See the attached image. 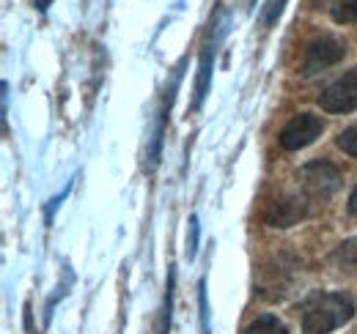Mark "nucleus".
Segmentation results:
<instances>
[{
    "instance_id": "12",
    "label": "nucleus",
    "mask_w": 357,
    "mask_h": 334,
    "mask_svg": "<svg viewBox=\"0 0 357 334\" xmlns=\"http://www.w3.org/2000/svg\"><path fill=\"white\" fill-rule=\"evenodd\" d=\"M245 334H289V329L275 318V315H259L248 329Z\"/></svg>"
},
{
    "instance_id": "14",
    "label": "nucleus",
    "mask_w": 357,
    "mask_h": 334,
    "mask_svg": "<svg viewBox=\"0 0 357 334\" xmlns=\"http://www.w3.org/2000/svg\"><path fill=\"white\" fill-rule=\"evenodd\" d=\"M283 6H286V0H267L264 3V8H261V25L264 28H272L275 22H278V17L283 14Z\"/></svg>"
},
{
    "instance_id": "19",
    "label": "nucleus",
    "mask_w": 357,
    "mask_h": 334,
    "mask_svg": "<svg viewBox=\"0 0 357 334\" xmlns=\"http://www.w3.org/2000/svg\"><path fill=\"white\" fill-rule=\"evenodd\" d=\"M33 6H36L39 11H47V8L52 6V0H33Z\"/></svg>"
},
{
    "instance_id": "6",
    "label": "nucleus",
    "mask_w": 357,
    "mask_h": 334,
    "mask_svg": "<svg viewBox=\"0 0 357 334\" xmlns=\"http://www.w3.org/2000/svg\"><path fill=\"white\" fill-rule=\"evenodd\" d=\"M347 55V44L335 36H319L305 47L303 55V77H316L319 72L335 66L338 61H344Z\"/></svg>"
},
{
    "instance_id": "9",
    "label": "nucleus",
    "mask_w": 357,
    "mask_h": 334,
    "mask_svg": "<svg viewBox=\"0 0 357 334\" xmlns=\"http://www.w3.org/2000/svg\"><path fill=\"white\" fill-rule=\"evenodd\" d=\"M308 214H311V200L305 195H283L267 206L264 222L269 228H291L300 219H305Z\"/></svg>"
},
{
    "instance_id": "10",
    "label": "nucleus",
    "mask_w": 357,
    "mask_h": 334,
    "mask_svg": "<svg viewBox=\"0 0 357 334\" xmlns=\"http://www.w3.org/2000/svg\"><path fill=\"white\" fill-rule=\"evenodd\" d=\"M330 266L338 271V274H357V236L355 239H347L341 241L335 250L330 252Z\"/></svg>"
},
{
    "instance_id": "16",
    "label": "nucleus",
    "mask_w": 357,
    "mask_h": 334,
    "mask_svg": "<svg viewBox=\"0 0 357 334\" xmlns=\"http://www.w3.org/2000/svg\"><path fill=\"white\" fill-rule=\"evenodd\" d=\"M338 148L344 151V154H349V157H355L357 159V126H349V129H344L341 134H338Z\"/></svg>"
},
{
    "instance_id": "17",
    "label": "nucleus",
    "mask_w": 357,
    "mask_h": 334,
    "mask_svg": "<svg viewBox=\"0 0 357 334\" xmlns=\"http://www.w3.org/2000/svg\"><path fill=\"white\" fill-rule=\"evenodd\" d=\"M198 239H201V225H198V216L192 214V216H190V230H187V257H195V252H198Z\"/></svg>"
},
{
    "instance_id": "2",
    "label": "nucleus",
    "mask_w": 357,
    "mask_h": 334,
    "mask_svg": "<svg viewBox=\"0 0 357 334\" xmlns=\"http://www.w3.org/2000/svg\"><path fill=\"white\" fill-rule=\"evenodd\" d=\"M184 66H187V58H181L176 63V69L171 72V80L165 85V93H162V104H160V110H157V121H154V129H151V140H149V145H146V159H143V167L151 173V170H157L160 165V157H162V137H165V129H168V118H171V107H174V102H176V90H178V83H181V77H184Z\"/></svg>"
},
{
    "instance_id": "8",
    "label": "nucleus",
    "mask_w": 357,
    "mask_h": 334,
    "mask_svg": "<svg viewBox=\"0 0 357 334\" xmlns=\"http://www.w3.org/2000/svg\"><path fill=\"white\" fill-rule=\"evenodd\" d=\"M319 104L327 113H352V110H357V66L352 72H347L344 77H338L333 85H327L319 96Z\"/></svg>"
},
{
    "instance_id": "18",
    "label": "nucleus",
    "mask_w": 357,
    "mask_h": 334,
    "mask_svg": "<svg viewBox=\"0 0 357 334\" xmlns=\"http://www.w3.org/2000/svg\"><path fill=\"white\" fill-rule=\"evenodd\" d=\"M349 214L357 216V186L352 189V195H349Z\"/></svg>"
},
{
    "instance_id": "15",
    "label": "nucleus",
    "mask_w": 357,
    "mask_h": 334,
    "mask_svg": "<svg viewBox=\"0 0 357 334\" xmlns=\"http://www.w3.org/2000/svg\"><path fill=\"white\" fill-rule=\"evenodd\" d=\"M198 307H201V334H212V324H209V301H206V283H198Z\"/></svg>"
},
{
    "instance_id": "3",
    "label": "nucleus",
    "mask_w": 357,
    "mask_h": 334,
    "mask_svg": "<svg viewBox=\"0 0 357 334\" xmlns=\"http://www.w3.org/2000/svg\"><path fill=\"white\" fill-rule=\"evenodd\" d=\"M300 181H303V195H305L311 203H324V200H330V198L338 192L344 175H341V170L333 165V162H327V159H313L308 165H303Z\"/></svg>"
},
{
    "instance_id": "11",
    "label": "nucleus",
    "mask_w": 357,
    "mask_h": 334,
    "mask_svg": "<svg viewBox=\"0 0 357 334\" xmlns=\"http://www.w3.org/2000/svg\"><path fill=\"white\" fill-rule=\"evenodd\" d=\"M174 291H176V269L171 266V271H168V285H165V301H162V324H160V334H171V310H174Z\"/></svg>"
},
{
    "instance_id": "5",
    "label": "nucleus",
    "mask_w": 357,
    "mask_h": 334,
    "mask_svg": "<svg viewBox=\"0 0 357 334\" xmlns=\"http://www.w3.org/2000/svg\"><path fill=\"white\" fill-rule=\"evenodd\" d=\"M294 274H297V263L289 255H275L259 269V296H264L269 301H280L286 299L291 285H294Z\"/></svg>"
},
{
    "instance_id": "4",
    "label": "nucleus",
    "mask_w": 357,
    "mask_h": 334,
    "mask_svg": "<svg viewBox=\"0 0 357 334\" xmlns=\"http://www.w3.org/2000/svg\"><path fill=\"white\" fill-rule=\"evenodd\" d=\"M225 33V22H223V11L215 14V19L209 22V31H206V39L201 47V61H198V74H195V90H192V110H201L206 93H209V85H212V66H215V55H218V47L223 42Z\"/></svg>"
},
{
    "instance_id": "13",
    "label": "nucleus",
    "mask_w": 357,
    "mask_h": 334,
    "mask_svg": "<svg viewBox=\"0 0 357 334\" xmlns=\"http://www.w3.org/2000/svg\"><path fill=\"white\" fill-rule=\"evenodd\" d=\"M333 19L338 25H352V22H357V0H335Z\"/></svg>"
},
{
    "instance_id": "7",
    "label": "nucleus",
    "mask_w": 357,
    "mask_h": 334,
    "mask_svg": "<svg viewBox=\"0 0 357 334\" xmlns=\"http://www.w3.org/2000/svg\"><path fill=\"white\" fill-rule=\"evenodd\" d=\"M321 132H324V121L319 116L300 113V116H294L289 124L280 129L278 143H280L283 151H300V148H308Z\"/></svg>"
},
{
    "instance_id": "1",
    "label": "nucleus",
    "mask_w": 357,
    "mask_h": 334,
    "mask_svg": "<svg viewBox=\"0 0 357 334\" xmlns=\"http://www.w3.org/2000/svg\"><path fill=\"white\" fill-rule=\"evenodd\" d=\"M355 318V301L347 293H311L300 304L305 334H330Z\"/></svg>"
},
{
    "instance_id": "20",
    "label": "nucleus",
    "mask_w": 357,
    "mask_h": 334,
    "mask_svg": "<svg viewBox=\"0 0 357 334\" xmlns=\"http://www.w3.org/2000/svg\"><path fill=\"white\" fill-rule=\"evenodd\" d=\"M250 3H253V0H250Z\"/></svg>"
}]
</instances>
